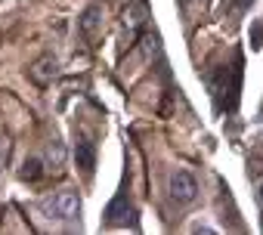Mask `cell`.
Listing matches in <instances>:
<instances>
[{
	"instance_id": "obj_1",
	"label": "cell",
	"mask_w": 263,
	"mask_h": 235,
	"mask_svg": "<svg viewBox=\"0 0 263 235\" xmlns=\"http://www.w3.org/2000/svg\"><path fill=\"white\" fill-rule=\"evenodd\" d=\"M44 210L53 217V220H78V213H81V201H78V192H71V189H62V192H56V195H50L47 201H44Z\"/></svg>"
},
{
	"instance_id": "obj_7",
	"label": "cell",
	"mask_w": 263,
	"mask_h": 235,
	"mask_svg": "<svg viewBox=\"0 0 263 235\" xmlns=\"http://www.w3.org/2000/svg\"><path fill=\"white\" fill-rule=\"evenodd\" d=\"M124 22H127L130 34H137V28L146 25V7H143V0H134V7L124 13Z\"/></svg>"
},
{
	"instance_id": "obj_8",
	"label": "cell",
	"mask_w": 263,
	"mask_h": 235,
	"mask_svg": "<svg viewBox=\"0 0 263 235\" xmlns=\"http://www.w3.org/2000/svg\"><path fill=\"white\" fill-rule=\"evenodd\" d=\"M44 177V167H41V161L37 158H28L25 164H22V180H28V183H37Z\"/></svg>"
},
{
	"instance_id": "obj_5",
	"label": "cell",
	"mask_w": 263,
	"mask_h": 235,
	"mask_svg": "<svg viewBox=\"0 0 263 235\" xmlns=\"http://www.w3.org/2000/svg\"><path fill=\"white\" fill-rule=\"evenodd\" d=\"M56 74H59V62H56L53 56L37 59V62H34V68H31V77H34L37 84H50Z\"/></svg>"
},
{
	"instance_id": "obj_2",
	"label": "cell",
	"mask_w": 263,
	"mask_h": 235,
	"mask_svg": "<svg viewBox=\"0 0 263 235\" xmlns=\"http://www.w3.org/2000/svg\"><path fill=\"white\" fill-rule=\"evenodd\" d=\"M198 195V183L189 170H174L171 173V198L177 204H192Z\"/></svg>"
},
{
	"instance_id": "obj_10",
	"label": "cell",
	"mask_w": 263,
	"mask_h": 235,
	"mask_svg": "<svg viewBox=\"0 0 263 235\" xmlns=\"http://www.w3.org/2000/svg\"><path fill=\"white\" fill-rule=\"evenodd\" d=\"M47 158H50V161H53V167H59V164H62V161H65V149H62V146H59V143H53V146H50V149H47Z\"/></svg>"
},
{
	"instance_id": "obj_4",
	"label": "cell",
	"mask_w": 263,
	"mask_h": 235,
	"mask_svg": "<svg viewBox=\"0 0 263 235\" xmlns=\"http://www.w3.org/2000/svg\"><path fill=\"white\" fill-rule=\"evenodd\" d=\"M99 22H102V7L99 4H90L87 10H84V16H81V31H84V37H96V31H99Z\"/></svg>"
},
{
	"instance_id": "obj_11",
	"label": "cell",
	"mask_w": 263,
	"mask_h": 235,
	"mask_svg": "<svg viewBox=\"0 0 263 235\" xmlns=\"http://www.w3.org/2000/svg\"><path fill=\"white\" fill-rule=\"evenodd\" d=\"M260 41H263V25L254 28V47H260Z\"/></svg>"
},
{
	"instance_id": "obj_6",
	"label": "cell",
	"mask_w": 263,
	"mask_h": 235,
	"mask_svg": "<svg viewBox=\"0 0 263 235\" xmlns=\"http://www.w3.org/2000/svg\"><path fill=\"white\" fill-rule=\"evenodd\" d=\"M74 158H78V167L84 173H93V167H96V146L90 140H81L78 149H74Z\"/></svg>"
},
{
	"instance_id": "obj_3",
	"label": "cell",
	"mask_w": 263,
	"mask_h": 235,
	"mask_svg": "<svg viewBox=\"0 0 263 235\" xmlns=\"http://www.w3.org/2000/svg\"><path fill=\"white\" fill-rule=\"evenodd\" d=\"M105 223L108 226H137V210L130 207V201H127V192H121V195H115V201L108 204V210H105Z\"/></svg>"
},
{
	"instance_id": "obj_12",
	"label": "cell",
	"mask_w": 263,
	"mask_h": 235,
	"mask_svg": "<svg viewBox=\"0 0 263 235\" xmlns=\"http://www.w3.org/2000/svg\"><path fill=\"white\" fill-rule=\"evenodd\" d=\"M257 201H260V204H263V186H260V192H257Z\"/></svg>"
},
{
	"instance_id": "obj_9",
	"label": "cell",
	"mask_w": 263,
	"mask_h": 235,
	"mask_svg": "<svg viewBox=\"0 0 263 235\" xmlns=\"http://www.w3.org/2000/svg\"><path fill=\"white\" fill-rule=\"evenodd\" d=\"M254 0H223V16H241Z\"/></svg>"
}]
</instances>
